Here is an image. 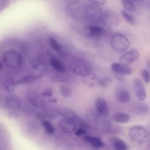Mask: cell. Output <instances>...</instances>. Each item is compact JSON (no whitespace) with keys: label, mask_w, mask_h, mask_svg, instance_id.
<instances>
[{"label":"cell","mask_w":150,"mask_h":150,"mask_svg":"<svg viewBox=\"0 0 150 150\" xmlns=\"http://www.w3.org/2000/svg\"><path fill=\"white\" fill-rule=\"evenodd\" d=\"M69 69L71 71L78 76H84L92 72L93 67L91 64L83 59H75L69 64Z\"/></svg>","instance_id":"cell-1"},{"label":"cell","mask_w":150,"mask_h":150,"mask_svg":"<svg viewBox=\"0 0 150 150\" xmlns=\"http://www.w3.org/2000/svg\"><path fill=\"white\" fill-rule=\"evenodd\" d=\"M110 45L115 52L121 53L128 50L129 42L127 38L123 34L114 33L110 37Z\"/></svg>","instance_id":"cell-2"},{"label":"cell","mask_w":150,"mask_h":150,"mask_svg":"<svg viewBox=\"0 0 150 150\" xmlns=\"http://www.w3.org/2000/svg\"><path fill=\"white\" fill-rule=\"evenodd\" d=\"M2 60L6 66L12 68L18 67L23 63L22 54L14 49L6 50L2 54Z\"/></svg>","instance_id":"cell-3"},{"label":"cell","mask_w":150,"mask_h":150,"mask_svg":"<svg viewBox=\"0 0 150 150\" xmlns=\"http://www.w3.org/2000/svg\"><path fill=\"white\" fill-rule=\"evenodd\" d=\"M103 11L96 4L90 3L84 5L85 19L90 22L97 23L101 21Z\"/></svg>","instance_id":"cell-4"},{"label":"cell","mask_w":150,"mask_h":150,"mask_svg":"<svg viewBox=\"0 0 150 150\" xmlns=\"http://www.w3.org/2000/svg\"><path fill=\"white\" fill-rule=\"evenodd\" d=\"M128 135L133 141L142 143L146 142L149 138L148 131L140 125H133L128 129Z\"/></svg>","instance_id":"cell-5"},{"label":"cell","mask_w":150,"mask_h":150,"mask_svg":"<svg viewBox=\"0 0 150 150\" xmlns=\"http://www.w3.org/2000/svg\"><path fill=\"white\" fill-rule=\"evenodd\" d=\"M67 12L69 17L76 21L85 19L84 5L79 2H72L67 7Z\"/></svg>","instance_id":"cell-6"},{"label":"cell","mask_w":150,"mask_h":150,"mask_svg":"<svg viewBox=\"0 0 150 150\" xmlns=\"http://www.w3.org/2000/svg\"><path fill=\"white\" fill-rule=\"evenodd\" d=\"M101 22L105 26L112 28L118 25L119 19L115 12L113 11L108 9L103 11Z\"/></svg>","instance_id":"cell-7"},{"label":"cell","mask_w":150,"mask_h":150,"mask_svg":"<svg viewBox=\"0 0 150 150\" xmlns=\"http://www.w3.org/2000/svg\"><path fill=\"white\" fill-rule=\"evenodd\" d=\"M28 103L33 107L42 109L45 107V101L35 90L29 91L27 94Z\"/></svg>","instance_id":"cell-8"},{"label":"cell","mask_w":150,"mask_h":150,"mask_svg":"<svg viewBox=\"0 0 150 150\" xmlns=\"http://www.w3.org/2000/svg\"><path fill=\"white\" fill-rule=\"evenodd\" d=\"M139 56V53L137 49L131 48L121 56L119 61L121 63L128 65L138 60Z\"/></svg>","instance_id":"cell-9"},{"label":"cell","mask_w":150,"mask_h":150,"mask_svg":"<svg viewBox=\"0 0 150 150\" xmlns=\"http://www.w3.org/2000/svg\"><path fill=\"white\" fill-rule=\"evenodd\" d=\"M59 125L62 131L69 134L74 132L78 127L75 121L66 118L61 119L59 122Z\"/></svg>","instance_id":"cell-10"},{"label":"cell","mask_w":150,"mask_h":150,"mask_svg":"<svg viewBox=\"0 0 150 150\" xmlns=\"http://www.w3.org/2000/svg\"><path fill=\"white\" fill-rule=\"evenodd\" d=\"M5 105L8 109L13 111L18 110L22 105L19 96L15 94H9L5 100Z\"/></svg>","instance_id":"cell-11"},{"label":"cell","mask_w":150,"mask_h":150,"mask_svg":"<svg viewBox=\"0 0 150 150\" xmlns=\"http://www.w3.org/2000/svg\"><path fill=\"white\" fill-rule=\"evenodd\" d=\"M132 86L137 97L140 101H144L146 98V91L141 80L135 78L132 80Z\"/></svg>","instance_id":"cell-12"},{"label":"cell","mask_w":150,"mask_h":150,"mask_svg":"<svg viewBox=\"0 0 150 150\" xmlns=\"http://www.w3.org/2000/svg\"><path fill=\"white\" fill-rule=\"evenodd\" d=\"M49 79L52 81L62 83H72L74 81V79L69 74H65V72L62 73L57 71L56 73L50 74Z\"/></svg>","instance_id":"cell-13"},{"label":"cell","mask_w":150,"mask_h":150,"mask_svg":"<svg viewBox=\"0 0 150 150\" xmlns=\"http://www.w3.org/2000/svg\"><path fill=\"white\" fill-rule=\"evenodd\" d=\"M111 69L114 72L122 75H129L132 71L131 67L121 63H112Z\"/></svg>","instance_id":"cell-14"},{"label":"cell","mask_w":150,"mask_h":150,"mask_svg":"<svg viewBox=\"0 0 150 150\" xmlns=\"http://www.w3.org/2000/svg\"><path fill=\"white\" fill-rule=\"evenodd\" d=\"M95 106L99 115L104 117H107L108 115L109 108L106 101L103 98L99 97L97 99L95 103Z\"/></svg>","instance_id":"cell-15"},{"label":"cell","mask_w":150,"mask_h":150,"mask_svg":"<svg viewBox=\"0 0 150 150\" xmlns=\"http://www.w3.org/2000/svg\"><path fill=\"white\" fill-rule=\"evenodd\" d=\"M115 100L121 103H128L131 100V95L129 93L125 88H120L115 90L114 93Z\"/></svg>","instance_id":"cell-16"},{"label":"cell","mask_w":150,"mask_h":150,"mask_svg":"<svg viewBox=\"0 0 150 150\" xmlns=\"http://www.w3.org/2000/svg\"><path fill=\"white\" fill-rule=\"evenodd\" d=\"M82 83L84 85L86 86L93 87L97 85H98L99 77H98L96 75L92 73L91 72L83 76L82 79Z\"/></svg>","instance_id":"cell-17"},{"label":"cell","mask_w":150,"mask_h":150,"mask_svg":"<svg viewBox=\"0 0 150 150\" xmlns=\"http://www.w3.org/2000/svg\"><path fill=\"white\" fill-rule=\"evenodd\" d=\"M105 30L102 27L96 25H88L89 38L92 39H98L101 37Z\"/></svg>","instance_id":"cell-18"},{"label":"cell","mask_w":150,"mask_h":150,"mask_svg":"<svg viewBox=\"0 0 150 150\" xmlns=\"http://www.w3.org/2000/svg\"><path fill=\"white\" fill-rule=\"evenodd\" d=\"M71 28L81 36L87 38H90L88 35V25H86L83 23H74L71 25Z\"/></svg>","instance_id":"cell-19"},{"label":"cell","mask_w":150,"mask_h":150,"mask_svg":"<svg viewBox=\"0 0 150 150\" xmlns=\"http://www.w3.org/2000/svg\"><path fill=\"white\" fill-rule=\"evenodd\" d=\"M50 63L53 68L57 71L59 72H66V64L60 60L58 58L53 57L50 60Z\"/></svg>","instance_id":"cell-20"},{"label":"cell","mask_w":150,"mask_h":150,"mask_svg":"<svg viewBox=\"0 0 150 150\" xmlns=\"http://www.w3.org/2000/svg\"><path fill=\"white\" fill-rule=\"evenodd\" d=\"M84 139L87 142L96 149H99L104 146V144L102 141V139L98 137L86 135L84 136Z\"/></svg>","instance_id":"cell-21"},{"label":"cell","mask_w":150,"mask_h":150,"mask_svg":"<svg viewBox=\"0 0 150 150\" xmlns=\"http://www.w3.org/2000/svg\"><path fill=\"white\" fill-rule=\"evenodd\" d=\"M17 84L18 83L16 81H15L12 78L8 77L4 80L2 86L4 90H5L8 93H11L15 90Z\"/></svg>","instance_id":"cell-22"},{"label":"cell","mask_w":150,"mask_h":150,"mask_svg":"<svg viewBox=\"0 0 150 150\" xmlns=\"http://www.w3.org/2000/svg\"><path fill=\"white\" fill-rule=\"evenodd\" d=\"M148 106L142 103H137L131 108V111L137 115H144L148 112Z\"/></svg>","instance_id":"cell-23"},{"label":"cell","mask_w":150,"mask_h":150,"mask_svg":"<svg viewBox=\"0 0 150 150\" xmlns=\"http://www.w3.org/2000/svg\"><path fill=\"white\" fill-rule=\"evenodd\" d=\"M112 118L114 121L117 122L124 124L129 121L130 119V116L127 113L119 112L114 114L112 115Z\"/></svg>","instance_id":"cell-24"},{"label":"cell","mask_w":150,"mask_h":150,"mask_svg":"<svg viewBox=\"0 0 150 150\" xmlns=\"http://www.w3.org/2000/svg\"><path fill=\"white\" fill-rule=\"evenodd\" d=\"M112 146L117 150H126L127 146L123 140L118 138H112L110 139Z\"/></svg>","instance_id":"cell-25"},{"label":"cell","mask_w":150,"mask_h":150,"mask_svg":"<svg viewBox=\"0 0 150 150\" xmlns=\"http://www.w3.org/2000/svg\"><path fill=\"white\" fill-rule=\"evenodd\" d=\"M36 79H37V77L35 75L29 74V75H26V76L22 77L16 81H17L18 84H30V83H32L33 82H34Z\"/></svg>","instance_id":"cell-26"},{"label":"cell","mask_w":150,"mask_h":150,"mask_svg":"<svg viewBox=\"0 0 150 150\" xmlns=\"http://www.w3.org/2000/svg\"><path fill=\"white\" fill-rule=\"evenodd\" d=\"M49 43L52 48L59 55H62L63 53L62 47L58 42L54 38H50L49 39Z\"/></svg>","instance_id":"cell-27"},{"label":"cell","mask_w":150,"mask_h":150,"mask_svg":"<svg viewBox=\"0 0 150 150\" xmlns=\"http://www.w3.org/2000/svg\"><path fill=\"white\" fill-rule=\"evenodd\" d=\"M121 15L123 18L130 25L132 26H135L137 25V21L134 17H133L131 15L125 11L124 10L121 11Z\"/></svg>","instance_id":"cell-28"},{"label":"cell","mask_w":150,"mask_h":150,"mask_svg":"<svg viewBox=\"0 0 150 150\" xmlns=\"http://www.w3.org/2000/svg\"><path fill=\"white\" fill-rule=\"evenodd\" d=\"M123 7L125 10L130 12H134L136 11L135 5L130 0H122Z\"/></svg>","instance_id":"cell-29"},{"label":"cell","mask_w":150,"mask_h":150,"mask_svg":"<svg viewBox=\"0 0 150 150\" xmlns=\"http://www.w3.org/2000/svg\"><path fill=\"white\" fill-rule=\"evenodd\" d=\"M42 125L45 131L50 134H53L54 132V128L53 124L47 120L42 121Z\"/></svg>","instance_id":"cell-30"},{"label":"cell","mask_w":150,"mask_h":150,"mask_svg":"<svg viewBox=\"0 0 150 150\" xmlns=\"http://www.w3.org/2000/svg\"><path fill=\"white\" fill-rule=\"evenodd\" d=\"M60 93L64 97H69L72 94L71 88L66 85H62L60 87Z\"/></svg>","instance_id":"cell-31"},{"label":"cell","mask_w":150,"mask_h":150,"mask_svg":"<svg viewBox=\"0 0 150 150\" xmlns=\"http://www.w3.org/2000/svg\"><path fill=\"white\" fill-rule=\"evenodd\" d=\"M141 74L143 80L146 83L150 82V72L146 69H142L141 70Z\"/></svg>","instance_id":"cell-32"},{"label":"cell","mask_w":150,"mask_h":150,"mask_svg":"<svg viewBox=\"0 0 150 150\" xmlns=\"http://www.w3.org/2000/svg\"><path fill=\"white\" fill-rule=\"evenodd\" d=\"M112 81V79L110 77H103L99 78V85L102 87H106Z\"/></svg>","instance_id":"cell-33"},{"label":"cell","mask_w":150,"mask_h":150,"mask_svg":"<svg viewBox=\"0 0 150 150\" xmlns=\"http://www.w3.org/2000/svg\"><path fill=\"white\" fill-rule=\"evenodd\" d=\"M53 90L52 88H48L45 90L42 93V96L45 97H51L53 95Z\"/></svg>","instance_id":"cell-34"},{"label":"cell","mask_w":150,"mask_h":150,"mask_svg":"<svg viewBox=\"0 0 150 150\" xmlns=\"http://www.w3.org/2000/svg\"><path fill=\"white\" fill-rule=\"evenodd\" d=\"M74 134L77 137H80V136L86 135L87 134V132L84 128H83L81 127H79L75 131Z\"/></svg>","instance_id":"cell-35"},{"label":"cell","mask_w":150,"mask_h":150,"mask_svg":"<svg viewBox=\"0 0 150 150\" xmlns=\"http://www.w3.org/2000/svg\"><path fill=\"white\" fill-rule=\"evenodd\" d=\"M38 126H37L33 121L29 123V124L28 125V128H29L30 131L33 132V133L36 132L37 131H38Z\"/></svg>","instance_id":"cell-36"},{"label":"cell","mask_w":150,"mask_h":150,"mask_svg":"<svg viewBox=\"0 0 150 150\" xmlns=\"http://www.w3.org/2000/svg\"><path fill=\"white\" fill-rule=\"evenodd\" d=\"M91 3L98 5H104L107 3V0H87Z\"/></svg>","instance_id":"cell-37"},{"label":"cell","mask_w":150,"mask_h":150,"mask_svg":"<svg viewBox=\"0 0 150 150\" xmlns=\"http://www.w3.org/2000/svg\"><path fill=\"white\" fill-rule=\"evenodd\" d=\"M8 117L11 119H16L19 117V114L16 112H15V111L12 110L11 111L8 112Z\"/></svg>","instance_id":"cell-38"},{"label":"cell","mask_w":150,"mask_h":150,"mask_svg":"<svg viewBox=\"0 0 150 150\" xmlns=\"http://www.w3.org/2000/svg\"><path fill=\"white\" fill-rule=\"evenodd\" d=\"M49 101L52 102V103H56L57 102V100L55 98H52L49 100Z\"/></svg>","instance_id":"cell-39"},{"label":"cell","mask_w":150,"mask_h":150,"mask_svg":"<svg viewBox=\"0 0 150 150\" xmlns=\"http://www.w3.org/2000/svg\"><path fill=\"white\" fill-rule=\"evenodd\" d=\"M146 149H148V150H150V143L147 145Z\"/></svg>","instance_id":"cell-40"},{"label":"cell","mask_w":150,"mask_h":150,"mask_svg":"<svg viewBox=\"0 0 150 150\" xmlns=\"http://www.w3.org/2000/svg\"><path fill=\"white\" fill-rule=\"evenodd\" d=\"M2 69V62H1L0 60V71Z\"/></svg>","instance_id":"cell-41"},{"label":"cell","mask_w":150,"mask_h":150,"mask_svg":"<svg viewBox=\"0 0 150 150\" xmlns=\"http://www.w3.org/2000/svg\"><path fill=\"white\" fill-rule=\"evenodd\" d=\"M148 64L149 65V67H150V62H148Z\"/></svg>","instance_id":"cell-42"},{"label":"cell","mask_w":150,"mask_h":150,"mask_svg":"<svg viewBox=\"0 0 150 150\" xmlns=\"http://www.w3.org/2000/svg\"><path fill=\"white\" fill-rule=\"evenodd\" d=\"M130 1H137V0H130Z\"/></svg>","instance_id":"cell-43"}]
</instances>
